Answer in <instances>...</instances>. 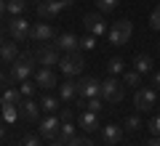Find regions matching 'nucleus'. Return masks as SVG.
Returning a JSON list of instances; mask_svg holds the SVG:
<instances>
[{
    "instance_id": "obj_1",
    "label": "nucleus",
    "mask_w": 160,
    "mask_h": 146,
    "mask_svg": "<svg viewBox=\"0 0 160 146\" xmlns=\"http://www.w3.org/2000/svg\"><path fill=\"white\" fill-rule=\"evenodd\" d=\"M107 37L112 45H126L131 43L133 37V24L128 21V19H118V21H112V27L107 29Z\"/></svg>"
},
{
    "instance_id": "obj_2",
    "label": "nucleus",
    "mask_w": 160,
    "mask_h": 146,
    "mask_svg": "<svg viewBox=\"0 0 160 146\" xmlns=\"http://www.w3.org/2000/svg\"><path fill=\"white\" fill-rule=\"evenodd\" d=\"M35 61H38V59H35L32 53H19V59L11 64V80H16V82H24V80L32 74Z\"/></svg>"
},
{
    "instance_id": "obj_3",
    "label": "nucleus",
    "mask_w": 160,
    "mask_h": 146,
    "mask_svg": "<svg viewBox=\"0 0 160 146\" xmlns=\"http://www.w3.org/2000/svg\"><path fill=\"white\" fill-rule=\"evenodd\" d=\"M59 69H62L67 77H75V74H80L83 69H86V61H83V56H80L78 51L75 53H64V56L59 59Z\"/></svg>"
},
{
    "instance_id": "obj_4",
    "label": "nucleus",
    "mask_w": 160,
    "mask_h": 146,
    "mask_svg": "<svg viewBox=\"0 0 160 146\" xmlns=\"http://www.w3.org/2000/svg\"><path fill=\"white\" fill-rule=\"evenodd\" d=\"M72 3L75 0H43V3H38V16L40 19H53V16H59L64 8H69Z\"/></svg>"
},
{
    "instance_id": "obj_5",
    "label": "nucleus",
    "mask_w": 160,
    "mask_h": 146,
    "mask_svg": "<svg viewBox=\"0 0 160 146\" xmlns=\"http://www.w3.org/2000/svg\"><path fill=\"white\" fill-rule=\"evenodd\" d=\"M133 104H136L139 112H152L155 104H158V90L155 88H139L133 96Z\"/></svg>"
},
{
    "instance_id": "obj_6",
    "label": "nucleus",
    "mask_w": 160,
    "mask_h": 146,
    "mask_svg": "<svg viewBox=\"0 0 160 146\" xmlns=\"http://www.w3.org/2000/svg\"><path fill=\"white\" fill-rule=\"evenodd\" d=\"M102 98L109 104H120L123 101V82H118L115 77H107L102 82Z\"/></svg>"
},
{
    "instance_id": "obj_7",
    "label": "nucleus",
    "mask_w": 160,
    "mask_h": 146,
    "mask_svg": "<svg viewBox=\"0 0 160 146\" xmlns=\"http://www.w3.org/2000/svg\"><path fill=\"white\" fill-rule=\"evenodd\" d=\"M83 27H86V32L88 35H93V37H99V35H104L107 32V21H104V16L99 11H93V13H86V19H83Z\"/></svg>"
},
{
    "instance_id": "obj_8",
    "label": "nucleus",
    "mask_w": 160,
    "mask_h": 146,
    "mask_svg": "<svg viewBox=\"0 0 160 146\" xmlns=\"http://www.w3.org/2000/svg\"><path fill=\"white\" fill-rule=\"evenodd\" d=\"M29 24H27V19L24 16H13L11 21H8V35H11L16 43H22V40H27L29 37Z\"/></svg>"
},
{
    "instance_id": "obj_9",
    "label": "nucleus",
    "mask_w": 160,
    "mask_h": 146,
    "mask_svg": "<svg viewBox=\"0 0 160 146\" xmlns=\"http://www.w3.org/2000/svg\"><path fill=\"white\" fill-rule=\"evenodd\" d=\"M35 59H38V64H43V67H53V64H59V48L56 45H40L38 53H35Z\"/></svg>"
},
{
    "instance_id": "obj_10",
    "label": "nucleus",
    "mask_w": 160,
    "mask_h": 146,
    "mask_svg": "<svg viewBox=\"0 0 160 146\" xmlns=\"http://www.w3.org/2000/svg\"><path fill=\"white\" fill-rule=\"evenodd\" d=\"M78 96H83V98H99L102 96V82H99L96 77H86L78 82Z\"/></svg>"
},
{
    "instance_id": "obj_11",
    "label": "nucleus",
    "mask_w": 160,
    "mask_h": 146,
    "mask_svg": "<svg viewBox=\"0 0 160 146\" xmlns=\"http://www.w3.org/2000/svg\"><path fill=\"white\" fill-rule=\"evenodd\" d=\"M59 48V51H64V53H75L80 48V37H75L72 32H64V35H59L56 37V43H53Z\"/></svg>"
},
{
    "instance_id": "obj_12",
    "label": "nucleus",
    "mask_w": 160,
    "mask_h": 146,
    "mask_svg": "<svg viewBox=\"0 0 160 146\" xmlns=\"http://www.w3.org/2000/svg\"><path fill=\"white\" fill-rule=\"evenodd\" d=\"M35 82H38V88H46V90H51V88H56V74H53V69L51 67H43V69H38V74H35Z\"/></svg>"
},
{
    "instance_id": "obj_13",
    "label": "nucleus",
    "mask_w": 160,
    "mask_h": 146,
    "mask_svg": "<svg viewBox=\"0 0 160 146\" xmlns=\"http://www.w3.org/2000/svg\"><path fill=\"white\" fill-rule=\"evenodd\" d=\"M59 128H62V120L53 117V114H48V117L40 122V135H43V138H56Z\"/></svg>"
},
{
    "instance_id": "obj_14",
    "label": "nucleus",
    "mask_w": 160,
    "mask_h": 146,
    "mask_svg": "<svg viewBox=\"0 0 160 146\" xmlns=\"http://www.w3.org/2000/svg\"><path fill=\"white\" fill-rule=\"evenodd\" d=\"M29 37L38 40V43H46V40L53 37V27H51V24H46V21H38L32 29H29Z\"/></svg>"
},
{
    "instance_id": "obj_15",
    "label": "nucleus",
    "mask_w": 160,
    "mask_h": 146,
    "mask_svg": "<svg viewBox=\"0 0 160 146\" xmlns=\"http://www.w3.org/2000/svg\"><path fill=\"white\" fill-rule=\"evenodd\" d=\"M80 128H83V130H88V133H93V130H102V125H99V117H96V112L86 109V112L80 114Z\"/></svg>"
},
{
    "instance_id": "obj_16",
    "label": "nucleus",
    "mask_w": 160,
    "mask_h": 146,
    "mask_svg": "<svg viewBox=\"0 0 160 146\" xmlns=\"http://www.w3.org/2000/svg\"><path fill=\"white\" fill-rule=\"evenodd\" d=\"M102 135H104V141L112 146V144H118V141L123 138V128H120V125H112V122H109L107 128H102Z\"/></svg>"
},
{
    "instance_id": "obj_17",
    "label": "nucleus",
    "mask_w": 160,
    "mask_h": 146,
    "mask_svg": "<svg viewBox=\"0 0 160 146\" xmlns=\"http://www.w3.org/2000/svg\"><path fill=\"white\" fill-rule=\"evenodd\" d=\"M19 109H22V114H24L27 120H38V117H40V106L32 101V98H22Z\"/></svg>"
},
{
    "instance_id": "obj_18",
    "label": "nucleus",
    "mask_w": 160,
    "mask_h": 146,
    "mask_svg": "<svg viewBox=\"0 0 160 146\" xmlns=\"http://www.w3.org/2000/svg\"><path fill=\"white\" fill-rule=\"evenodd\" d=\"M0 59H3V64H13L19 59V48L16 43H3V48H0Z\"/></svg>"
},
{
    "instance_id": "obj_19",
    "label": "nucleus",
    "mask_w": 160,
    "mask_h": 146,
    "mask_svg": "<svg viewBox=\"0 0 160 146\" xmlns=\"http://www.w3.org/2000/svg\"><path fill=\"white\" fill-rule=\"evenodd\" d=\"M152 56H147V53H139L136 59H133V69H136L139 74H147V72H152Z\"/></svg>"
},
{
    "instance_id": "obj_20",
    "label": "nucleus",
    "mask_w": 160,
    "mask_h": 146,
    "mask_svg": "<svg viewBox=\"0 0 160 146\" xmlns=\"http://www.w3.org/2000/svg\"><path fill=\"white\" fill-rule=\"evenodd\" d=\"M59 93H62V98H64V101H69L72 96H78V82H75L72 77H67V82H62V85H59Z\"/></svg>"
},
{
    "instance_id": "obj_21",
    "label": "nucleus",
    "mask_w": 160,
    "mask_h": 146,
    "mask_svg": "<svg viewBox=\"0 0 160 146\" xmlns=\"http://www.w3.org/2000/svg\"><path fill=\"white\" fill-rule=\"evenodd\" d=\"M22 90H16V88H8L6 93H3V104H11V106H19L22 104Z\"/></svg>"
},
{
    "instance_id": "obj_22",
    "label": "nucleus",
    "mask_w": 160,
    "mask_h": 146,
    "mask_svg": "<svg viewBox=\"0 0 160 146\" xmlns=\"http://www.w3.org/2000/svg\"><path fill=\"white\" fill-rule=\"evenodd\" d=\"M27 3L29 0H8V13H11V16H22V13L27 11Z\"/></svg>"
},
{
    "instance_id": "obj_23",
    "label": "nucleus",
    "mask_w": 160,
    "mask_h": 146,
    "mask_svg": "<svg viewBox=\"0 0 160 146\" xmlns=\"http://www.w3.org/2000/svg\"><path fill=\"white\" fill-rule=\"evenodd\" d=\"M40 109H43V112H48V114H53V112H56V109H59V101H56V98H53V96H43V101H40Z\"/></svg>"
},
{
    "instance_id": "obj_24",
    "label": "nucleus",
    "mask_w": 160,
    "mask_h": 146,
    "mask_svg": "<svg viewBox=\"0 0 160 146\" xmlns=\"http://www.w3.org/2000/svg\"><path fill=\"white\" fill-rule=\"evenodd\" d=\"M123 85H131V88L142 85V74H139L136 69H131V72H123Z\"/></svg>"
},
{
    "instance_id": "obj_25",
    "label": "nucleus",
    "mask_w": 160,
    "mask_h": 146,
    "mask_svg": "<svg viewBox=\"0 0 160 146\" xmlns=\"http://www.w3.org/2000/svg\"><path fill=\"white\" fill-rule=\"evenodd\" d=\"M107 72H109V77H115V74H120V72H123V59H120V56L109 59V64H107Z\"/></svg>"
},
{
    "instance_id": "obj_26",
    "label": "nucleus",
    "mask_w": 160,
    "mask_h": 146,
    "mask_svg": "<svg viewBox=\"0 0 160 146\" xmlns=\"http://www.w3.org/2000/svg\"><path fill=\"white\" fill-rule=\"evenodd\" d=\"M59 135H62V141H72V138H75V128H72V122H62Z\"/></svg>"
},
{
    "instance_id": "obj_27",
    "label": "nucleus",
    "mask_w": 160,
    "mask_h": 146,
    "mask_svg": "<svg viewBox=\"0 0 160 146\" xmlns=\"http://www.w3.org/2000/svg\"><path fill=\"white\" fill-rule=\"evenodd\" d=\"M120 6V0H96V8L99 11H115Z\"/></svg>"
},
{
    "instance_id": "obj_28",
    "label": "nucleus",
    "mask_w": 160,
    "mask_h": 146,
    "mask_svg": "<svg viewBox=\"0 0 160 146\" xmlns=\"http://www.w3.org/2000/svg\"><path fill=\"white\" fill-rule=\"evenodd\" d=\"M93 45H96V37H93V35L80 37V48H83V51H93Z\"/></svg>"
},
{
    "instance_id": "obj_29",
    "label": "nucleus",
    "mask_w": 160,
    "mask_h": 146,
    "mask_svg": "<svg viewBox=\"0 0 160 146\" xmlns=\"http://www.w3.org/2000/svg\"><path fill=\"white\" fill-rule=\"evenodd\" d=\"M158 106H160V104H158ZM149 133H152V135H160V112L149 120Z\"/></svg>"
},
{
    "instance_id": "obj_30",
    "label": "nucleus",
    "mask_w": 160,
    "mask_h": 146,
    "mask_svg": "<svg viewBox=\"0 0 160 146\" xmlns=\"http://www.w3.org/2000/svg\"><path fill=\"white\" fill-rule=\"evenodd\" d=\"M149 27H152V29H158V32H160V6H155L152 16H149Z\"/></svg>"
},
{
    "instance_id": "obj_31",
    "label": "nucleus",
    "mask_w": 160,
    "mask_h": 146,
    "mask_svg": "<svg viewBox=\"0 0 160 146\" xmlns=\"http://www.w3.org/2000/svg\"><path fill=\"white\" fill-rule=\"evenodd\" d=\"M139 128H142V120H139V117H128V120H126V130H131V133H136Z\"/></svg>"
},
{
    "instance_id": "obj_32",
    "label": "nucleus",
    "mask_w": 160,
    "mask_h": 146,
    "mask_svg": "<svg viewBox=\"0 0 160 146\" xmlns=\"http://www.w3.org/2000/svg\"><path fill=\"white\" fill-rule=\"evenodd\" d=\"M16 106H11V104H3V117L6 120H16Z\"/></svg>"
},
{
    "instance_id": "obj_33",
    "label": "nucleus",
    "mask_w": 160,
    "mask_h": 146,
    "mask_svg": "<svg viewBox=\"0 0 160 146\" xmlns=\"http://www.w3.org/2000/svg\"><path fill=\"white\" fill-rule=\"evenodd\" d=\"M83 106H88L91 112H99V109H102V101H99V98H86V101H83Z\"/></svg>"
},
{
    "instance_id": "obj_34",
    "label": "nucleus",
    "mask_w": 160,
    "mask_h": 146,
    "mask_svg": "<svg viewBox=\"0 0 160 146\" xmlns=\"http://www.w3.org/2000/svg\"><path fill=\"white\" fill-rule=\"evenodd\" d=\"M35 88H38V85H29L27 80H24V82H22V88H19V90H22V96H24V98H29V96L35 93Z\"/></svg>"
},
{
    "instance_id": "obj_35",
    "label": "nucleus",
    "mask_w": 160,
    "mask_h": 146,
    "mask_svg": "<svg viewBox=\"0 0 160 146\" xmlns=\"http://www.w3.org/2000/svg\"><path fill=\"white\" fill-rule=\"evenodd\" d=\"M69 146H93V141L86 138V135H83V138H78V135H75V138L69 141Z\"/></svg>"
},
{
    "instance_id": "obj_36",
    "label": "nucleus",
    "mask_w": 160,
    "mask_h": 146,
    "mask_svg": "<svg viewBox=\"0 0 160 146\" xmlns=\"http://www.w3.org/2000/svg\"><path fill=\"white\" fill-rule=\"evenodd\" d=\"M22 146H40V141H38V135H24Z\"/></svg>"
},
{
    "instance_id": "obj_37",
    "label": "nucleus",
    "mask_w": 160,
    "mask_h": 146,
    "mask_svg": "<svg viewBox=\"0 0 160 146\" xmlns=\"http://www.w3.org/2000/svg\"><path fill=\"white\" fill-rule=\"evenodd\" d=\"M59 120H62V122H72V109L64 106V109H62V114H59Z\"/></svg>"
},
{
    "instance_id": "obj_38",
    "label": "nucleus",
    "mask_w": 160,
    "mask_h": 146,
    "mask_svg": "<svg viewBox=\"0 0 160 146\" xmlns=\"http://www.w3.org/2000/svg\"><path fill=\"white\" fill-rule=\"evenodd\" d=\"M152 85H155V90H160V72L152 74Z\"/></svg>"
},
{
    "instance_id": "obj_39",
    "label": "nucleus",
    "mask_w": 160,
    "mask_h": 146,
    "mask_svg": "<svg viewBox=\"0 0 160 146\" xmlns=\"http://www.w3.org/2000/svg\"><path fill=\"white\" fill-rule=\"evenodd\" d=\"M3 13H8V0H0V16Z\"/></svg>"
},
{
    "instance_id": "obj_40",
    "label": "nucleus",
    "mask_w": 160,
    "mask_h": 146,
    "mask_svg": "<svg viewBox=\"0 0 160 146\" xmlns=\"http://www.w3.org/2000/svg\"><path fill=\"white\" fill-rule=\"evenodd\" d=\"M147 146H160V135H152V141H149Z\"/></svg>"
},
{
    "instance_id": "obj_41",
    "label": "nucleus",
    "mask_w": 160,
    "mask_h": 146,
    "mask_svg": "<svg viewBox=\"0 0 160 146\" xmlns=\"http://www.w3.org/2000/svg\"><path fill=\"white\" fill-rule=\"evenodd\" d=\"M51 146H67V141H53Z\"/></svg>"
},
{
    "instance_id": "obj_42",
    "label": "nucleus",
    "mask_w": 160,
    "mask_h": 146,
    "mask_svg": "<svg viewBox=\"0 0 160 146\" xmlns=\"http://www.w3.org/2000/svg\"><path fill=\"white\" fill-rule=\"evenodd\" d=\"M3 133H6V128H3V125H0V138H3Z\"/></svg>"
},
{
    "instance_id": "obj_43",
    "label": "nucleus",
    "mask_w": 160,
    "mask_h": 146,
    "mask_svg": "<svg viewBox=\"0 0 160 146\" xmlns=\"http://www.w3.org/2000/svg\"><path fill=\"white\" fill-rule=\"evenodd\" d=\"M38 3H43V0H38Z\"/></svg>"
},
{
    "instance_id": "obj_44",
    "label": "nucleus",
    "mask_w": 160,
    "mask_h": 146,
    "mask_svg": "<svg viewBox=\"0 0 160 146\" xmlns=\"http://www.w3.org/2000/svg\"><path fill=\"white\" fill-rule=\"evenodd\" d=\"M0 61H3V59H0Z\"/></svg>"
}]
</instances>
